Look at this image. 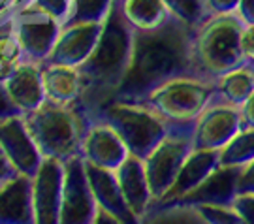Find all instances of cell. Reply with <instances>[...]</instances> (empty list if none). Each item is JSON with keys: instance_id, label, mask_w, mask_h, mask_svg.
Instances as JSON below:
<instances>
[{"instance_id": "cell-1", "label": "cell", "mask_w": 254, "mask_h": 224, "mask_svg": "<svg viewBox=\"0 0 254 224\" xmlns=\"http://www.w3.org/2000/svg\"><path fill=\"white\" fill-rule=\"evenodd\" d=\"M194 34L196 27L177 15L156 30L136 32L130 66L115 100L143 102L158 85L194 74Z\"/></svg>"}, {"instance_id": "cell-2", "label": "cell", "mask_w": 254, "mask_h": 224, "mask_svg": "<svg viewBox=\"0 0 254 224\" xmlns=\"http://www.w3.org/2000/svg\"><path fill=\"white\" fill-rule=\"evenodd\" d=\"M134 34L136 30L123 17L119 2L115 0L104 21L100 40L94 51L79 66L83 94L77 104L91 119H94L109 102L115 100V94L130 66Z\"/></svg>"}, {"instance_id": "cell-3", "label": "cell", "mask_w": 254, "mask_h": 224, "mask_svg": "<svg viewBox=\"0 0 254 224\" xmlns=\"http://www.w3.org/2000/svg\"><path fill=\"white\" fill-rule=\"evenodd\" d=\"M23 117L42 156L64 162L79 154L83 136L92 121L79 104L59 106L51 102L42 104Z\"/></svg>"}, {"instance_id": "cell-4", "label": "cell", "mask_w": 254, "mask_h": 224, "mask_svg": "<svg viewBox=\"0 0 254 224\" xmlns=\"http://www.w3.org/2000/svg\"><path fill=\"white\" fill-rule=\"evenodd\" d=\"M245 27L237 13L209 15L194 34V74L215 81L218 75L245 64L241 53V30Z\"/></svg>"}, {"instance_id": "cell-5", "label": "cell", "mask_w": 254, "mask_h": 224, "mask_svg": "<svg viewBox=\"0 0 254 224\" xmlns=\"http://www.w3.org/2000/svg\"><path fill=\"white\" fill-rule=\"evenodd\" d=\"M94 119H102L113 126L127 144L130 154L139 158H145L172 128V123L145 102L113 100Z\"/></svg>"}, {"instance_id": "cell-6", "label": "cell", "mask_w": 254, "mask_h": 224, "mask_svg": "<svg viewBox=\"0 0 254 224\" xmlns=\"http://www.w3.org/2000/svg\"><path fill=\"white\" fill-rule=\"evenodd\" d=\"M217 98L215 81L200 75H179L153 89L143 100L172 125L194 123L198 115Z\"/></svg>"}, {"instance_id": "cell-7", "label": "cell", "mask_w": 254, "mask_h": 224, "mask_svg": "<svg viewBox=\"0 0 254 224\" xmlns=\"http://www.w3.org/2000/svg\"><path fill=\"white\" fill-rule=\"evenodd\" d=\"M194 151V123L172 125L160 144L143 158L154 202L172 188L185 160Z\"/></svg>"}, {"instance_id": "cell-8", "label": "cell", "mask_w": 254, "mask_h": 224, "mask_svg": "<svg viewBox=\"0 0 254 224\" xmlns=\"http://www.w3.org/2000/svg\"><path fill=\"white\" fill-rule=\"evenodd\" d=\"M11 28L25 51V59L46 63L63 28V21L30 2L13 11Z\"/></svg>"}, {"instance_id": "cell-9", "label": "cell", "mask_w": 254, "mask_h": 224, "mask_svg": "<svg viewBox=\"0 0 254 224\" xmlns=\"http://www.w3.org/2000/svg\"><path fill=\"white\" fill-rule=\"evenodd\" d=\"M98 206L92 194L85 160L75 154L64 162L61 224H94Z\"/></svg>"}, {"instance_id": "cell-10", "label": "cell", "mask_w": 254, "mask_h": 224, "mask_svg": "<svg viewBox=\"0 0 254 224\" xmlns=\"http://www.w3.org/2000/svg\"><path fill=\"white\" fill-rule=\"evenodd\" d=\"M243 128L239 106L215 98L194 121V149H224Z\"/></svg>"}, {"instance_id": "cell-11", "label": "cell", "mask_w": 254, "mask_h": 224, "mask_svg": "<svg viewBox=\"0 0 254 224\" xmlns=\"http://www.w3.org/2000/svg\"><path fill=\"white\" fill-rule=\"evenodd\" d=\"M64 187V160L44 158L32 175L34 224H61Z\"/></svg>"}, {"instance_id": "cell-12", "label": "cell", "mask_w": 254, "mask_h": 224, "mask_svg": "<svg viewBox=\"0 0 254 224\" xmlns=\"http://www.w3.org/2000/svg\"><path fill=\"white\" fill-rule=\"evenodd\" d=\"M104 21H73L63 23L53 51L46 63H59L68 66H81L98 44Z\"/></svg>"}, {"instance_id": "cell-13", "label": "cell", "mask_w": 254, "mask_h": 224, "mask_svg": "<svg viewBox=\"0 0 254 224\" xmlns=\"http://www.w3.org/2000/svg\"><path fill=\"white\" fill-rule=\"evenodd\" d=\"M79 154L87 164L115 171L130 156V151L109 123L102 119H92L83 136Z\"/></svg>"}, {"instance_id": "cell-14", "label": "cell", "mask_w": 254, "mask_h": 224, "mask_svg": "<svg viewBox=\"0 0 254 224\" xmlns=\"http://www.w3.org/2000/svg\"><path fill=\"white\" fill-rule=\"evenodd\" d=\"M0 147L6 152L15 171L30 177L36 173L40 164L44 162V156L38 149L23 115L0 121Z\"/></svg>"}, {"instance_id": "cell-15", "label": "cell", "mask_w": 254, "mask_h": 224, "mask_svg": "<svg viewBox=\"0 0 254 224\" xmlns=\"http://www.w3.org/2000/svg\"><path fill=\"white\" fill-rule=\"evenodd\" d=\"M239 166H218L215 171L209 173V177L200 187L190 190L189 194L177 198L168 204L179 206H232L234 198L239 192ZM168 204H153V206H168Z\"/></svg>"}, {"instance_id": "cell-16", "label": "cell", "mask_w": 254, "mask_h": 224, "mask_svg": "<svg viewBox=\"0 0 254 224\" xmlns=\"http://www.w3.org/2000/svg\"><path fill=\"white\" fill-rule=\"evenodd\" d=\"M115 175H117L123 196L127 200L132 215L136 217L137 224L143 223L145 215L154 204V196L151 185H149L143 158H139L136 154H130L115 170Z\"/></svg>"}, {"instance_id": "cell-17", "label": "cell", "mask_w": 254, "mask_h": 224, "mask_svg": "<svg viewBox=\"0 0 254 224\" xmlns=\"http://www.w3.org/2000/svg\"><path fill=\"white\" fill-rule=\"evenodd\" d=\"M42 64L44 63H34L25 59L8 75H4L9 96L23 115L28 111H34L47 102L44 79H42Z\"/></svg>"}, {"instance_id": "cell-18", "label": "cell", "mask_w": 254, "mask_h": 224, "mask_svg": "<svg viewBox=\"0 0 254 224\" xmlns=\"http://www.w3.org/2000/svg\"><path fill=\"white\" fill-rule=\"evenodd\" d=\"M0 224H34L30 175L15 173L0 185Z\"/></svg>"}, {"instance_id": "cell-19", "label": "cell", "mask_w": 254, "mask_h": 224, "mask_svg": "<svg viewBox=\"0 0 254 224\" xmlns=\"http://www.w3.org/2000/svg\"><path fill=\"white\" fill-rule=\"evenodd\" d=\"M85 168H87L89 183H91L92 194H94L98 209H104L113 217H117L121 224H137L136 217L132 215L127 200L123 196V190H121L115 171L98 168V166H92L87 162H85Z\"/></svg>"}, {"instance_id": "cell-20", "label": "cell", "mask_w": 254, "mask_h": 224, "mask_svg": "<svg viewBox=\"0 0 254 224\" xmlns=\"http://www.w3.org/2000/svg\"><path fill=\"white\" fill-rule=\"evenodd\" d=\"M220 166V151L211 149H194L185 160L177 179L173 181L172 188L154 204H168L177 198L189 194L190 190L200 187L203 181L209 177L211 171H215Z\"/></svg>"}, {"instance_id": "cell-21", "label": "cell", "mask_w": 254, "mask_h": 224, "mask_svg": "<svg viewBox=\"0 0 254 224\" xmlns=\"http://www.w3.org/2000/svg\"><path fill=\"white\" fill-rule=\"evenodd\" d=\"M42 79L46 98L51 104L59 106H73L81 100L83 77L77 66L59 63L42 64Z\"/></svg>"}, {"instance_id": "cell-22", "label": "cell", "mask_w": 254, "mask_h": 224, "mask_svg": "<svg viewBox=\"0 0 254 224\" xmlns=\"http://www.w3.org/2000/svg\"><path fill=\"white\" fill-rule=\"evenodd\" d=\"M127 23L136 32L156 30L170 23L175 13L164 0H117Z\"/></svg>"}, {"instance_id": "cell-23", "label": "cell", "mask_w": 254, "mask_h": 224, "mask_svg": "<svg viewBox=\"0 0 254 224\" xmlns=\"http://www.w3.org/2000/svg\"><path fill=\"white\" fill-rule=\"evenodd\" d=\"M217 98L232 106H241L254 92V66L241 64L215 79Z\"/></svg>"}, {"instance_id": "cell-24", "label": "cell", "mask_w": 254, "mask_h": 224, "mask_svg": "<svg viewBox=\"0 0 254 224\" xmlns=\"http://www.w3.org/2000/svg\"><path fill=\"white\" fill-rule=\"evenodd\" d=\"M254 160V128L243 126L230 144L220 149V164L222 166H239L243 168Z\"/></svg>"}, {"instance_id": "cell-25", "label": "cell", "mask_w": 254, "mask_h": 224, "mask_svg": "<svg viewBox=\"0 0 254 224\" xmlns=\"http://www.w3.org/2000/svg\"><path fill=\"white\" fill-rule=\"evenodd\" d=\"M25 61V51L11 28V19L0 27V75H8L19 63Z\"/></svg>"}, {"instance_id": "cell-26", "label": "cell", "mask_w": 254, "mask_h": 224, "mask_svg": "<svg viewBox=\"0 0 254 224\" xmlns=\"http://www.w3.org/2000/svg\"><path fill=\"white\" fill-rule=\"evenodd\" d=\"M115 0H72V11L66 23L73 21H106Z\"/></svg>"}, {"instance_id": "cell-27", "label": "cell", "mask_w": 254, "mask_h": 224, "mask_svg": "<svg viewBox=\"0 0 254 224\" xmlns=\"http://www.w3.org/2000/svg\"><path fill=\"white\" fill-rule=\"evenodd\" d=\"M164 2L170 6V9L177 17L190 23L194 27L201 25L209 17L203 0H164Z\"/></svg>"}, {"instance_id": "cell-28", "label": "cell", "mask_w": 254, "mask_h": 224, "mask_svg": "<svg viewBox=\"0 0 254 224\" xmlns=\"http://www.w3.org/2000/svg\"><path fill=\"white\" fill-rule=\"evenodd\" d=\"M196 207L201 224H241L232 206H192Z\"/></svg>"}, {"instance_id": "cell-29", "label": "cell", "mask_w": 254, "mask_h": 224, "mask_svg": "<svg viewBox=\"0 0 254 224\" xmlns=\"http://www.w3.org/2000/svg\"><path fill=\"white\" fill-rule=\"evenodd\" d=\"M232 209L241 219V224H254V192H237Z\"/></svg>"}, {"instance_id": "cell-30", "label": "cell", "mask_w": 254, "mask_h": 224, "mask_svg": "<svg viewBox=\"0 0 254 224\" xmlns=\"http://www.w3.org/2000/svg\"><path fill=\"white\" fill-rule=\"evenodd\" d=\"M32 4H36L42 9L49 11L51 15L61 19L63 23L68 21L70 11H72V0H32Z\"/></svg>"}, {"instance_id": "cell-31", "label": "cell", "mask_w": 254, "mask_h": 224, "mask_svg": "<svg viewBox=\"0 0 254 224\" xmlns=\"http://www.w3.org/2000/svg\"><path fill=\"white\" fill-rule=\"evenodd\" d=\"M15 115H23L19 108L13 104V100L9 96L8 89H6V83H4V77L0 75V121L4 119H9V117Z\"/></svg>"}, {"instance_id": "cell-32", "label": "cell", "mask_w": 254, "mask_h": 224, "mask_svg": "<svg viewBox=\"0 0 254 224\" xmlns=\"http://www.w3.org/2000/svg\"><path fill=\"white\" fill-rule=\"evenodd\" d=\"M239 45H241V53L245 63L254 66V23H249L241 30V38H239Z\"/></svg>"}, {"instance_id": "cell-33", "label": "cell", "mask_w": 254, "mask_h": 224, "mask_svg": "<svg viewBox=\"0 0 254 224\" xmlns=\"http://www.w3.org/2000/svg\"><path fill=\"white\" fill-rule=\"evenodd\" d=\"M209 15H224V13H236L241 0H203Z\"/></svg>"}, {"instance_id": "cell-34", "label": "cell", "mask_w": 254, "mask_h": 224, "mask_svg": "<svg viewBox=\"0 0 254 224\" xmlns=\"http://www.w3.org/2000/svg\"><path fill=\"white\" fill-rule=\"evenodd\" d=\"M239 192H254V160L243 166V170H241Z\"/></svg>"}, {"instance_id": "cell-35", "label": "cell", "mask_w": 254, "mask_h": 224, "mask_svg": "<svg viewBox=\"0 0 254 224\" xmlns=\"http://www.w3.org/2000/svg\"><path fill=\"white\" fill-rule=\"evenodd\" d=\"M239 111H241L243 126H253L254 128V92L239 106Z\"/></svg>"}, {"instance_id": "cell-36", "label": "cell", "mask_w": 254, "mask_h": 224, "mask_svg": "<svg viewBox=\"0 0 254 224\" xmlns=\"http://www.w3.org/2000/svg\"><path fill=\"white\" fill-rule=\"evenodd\" d=\"M15 173H19V171H15V168L11 166V162L8 160L6 152L2 151V147H0V185L6 183L9 177H13Z\"/></svg>"}, {"instance_id": "cell-37", "label": "cell", "mask_w": 254, "mask_h": 224, "mask_svg": "<svg viewBox=\"0 0 254 224\" xmlns=\"http://www.w3.org/2000/svg\"><path fill=\"white\" fill-rule=\"evenodd\" d=\"M236 13L243 19V23H245V25L254 23V0H241Z\"/></svg>"}]
</instances>
